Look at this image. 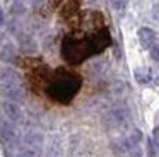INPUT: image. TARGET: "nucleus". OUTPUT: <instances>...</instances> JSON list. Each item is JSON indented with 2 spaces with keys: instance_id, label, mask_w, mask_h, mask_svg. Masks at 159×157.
<instances>
[{
  "instance_id": "4",
  "label": "nucleus",
  "mask_w": 159,
  "mask_h": 157,
  "mask_svg": "<svg viewBox=\"0 0 159 157\" xmlns=\"http://www.w3.org/2000/svg\"><path fill=\"white\" fill-rule=\"evenodd\" d=\"M45 138L38 130H28L21 138V152L28 154L31 157H39L43 154Z\"/></svg>"
},
{
  "instance_id": "10",
  "label": "nucleus",
  "mask_w": 159,
  "mask_h": 157,
  "mask_svg": "<svg viewBox=\"0 0 159 157\" xmlns=\"http://www.w3.org/2000/svg\"><path fill=\"white\" fill-rule=\"evenodd\" d=\"M62 154V143L60 140L57 138H52V142L48 143V150H46V157H60Z\"/></svg>"
},
{
  "instance_id": "9",
  "label": "nucleus",
  "mask_w": 159,
  "mask_h": 157,
  "mask_svg": "<svg viewBox=\"0 0 159 157\" xmlns=\"http://www.w3.org/2000/svg\"><path fill=\"white\" fill-rule=\"evenodd\" d=\"M139 41L144 48H151L152 44H156V33L149 27H140L139 29Z\"/></svg>"
},
{
  "instance_id": "12",
  "label": "nucleus",
  "mask_w": 159,
  "mask_h": 157,
  "mask_svg": "<svg viewBox=\"0 0 159 157\" xmlns=\"http://www.w3.org/2000/svg\"><path fill=\"white\" fill-rule=\"evenodd\" d=\"M145 150H147V157H156V147L152 140H145Z\"/></svg>"
},
{
  "instance_id": "14",
  "label": "nucleus",
  "mask_w": 159,
  "mask_h": 157,
  "mask_svg": "<svg viewBox=\"0 0 159 157\" xmlns=\"http://www.w3.org/2000/svg\"><path fill=\"white\" fill-rule=\"evenodd\" d=\"M151 56H152V60H156V61H159V44H152L151 48Z\"/></svg>"
},
{
  "instance_id": "8",
  "label": "nucleus",
  "mask_w": 159,
  "mask_h": 157,
  "mask_svg": "<svg viewBox=\"0 0 159 157\" xmlns=\"http://www.w3.org/2000/svg\"><path fill=\"white\" fill-rule=\"evenodd\" d=\"M0 84L4 85H11V84H22L19 74L11 67H4L0 68Z\"/></svg>"
},
{
  "instance_id": "7",
  "label": "nucleus",
  "mask_w": 159,
  "mask_h": 157,
  "mask_svg": "<svg viewBox=\"0 0 159 157\" xmlns=\"http://www.w3.org/2000/svg\"><path fill=\"white\" fill-rule=\"evenodd\" d=\"M0 92L5 99L14 102H21L24 99V89H22V84H11V85H4L0 84Z\"/></svg>"
},
{
  "instance_id": "18",
  "label": "nucleus",
  "mask_w": 159,
  "mask_h": 157,
  "mask_svg": "<svg viewBox=\"0 0 159 157\" xmlns=\"http://www.w3.org/2000/svg\"><path fill=\"white\" fill-rule=\"evenodd\" d=\"M26 2H31V3H36V2H39V0H26Z\"/></svg>"
},
{
  "instance_id": "16",
  "label": "nucleus",
  "mask_w": 159,
  "mask_h": 157,
  "mask_svg": "<svg viewBox=\"0 0 159 157\" xmlns=\"http://www.w3.org/2000/svg\"><path fill=\"white\" fill-rule=\"evenodd\" d=\"M154 80H156V84L159 85V68L156 70V74H154Z\"/></svg>"
},
{
  "instance_id": "13",
  "label": "nucleus",
  "mask_w": 159,
  "mask_h": 157,
  "mask_svg": "<svg viewBox=\"0 0 159 157\" xmlns=\"http://www.w3.org/2000/svg\"><path fill=\"white\" fill-rule=\"evenodd\" d=\"M125 157H144V152H142L140 147H135V149L128 150V152L125 154Z\"/></svg>"
},
{
  "instance_id": "15",
  "label": "nucleus",
  "mask_w": 159,
  "mask_h": 157,
  "mask_svg": "<svg viewBox=\"0 0 159 157\" xmlns=\"http://www.w3.org/2000/svg\"><path fill=\"white\" fill-rule=\"evenodd\" d=\"M110 3L113 5V9H121L125 5V0H110Z\"/></svg>"
},
{
  "instance_id": "11",
  "label": "nucleus",
  "mask_w": 159,
  "mask_h": 157,
  "mask_svg": "<svg viewBox=\"0 0 159 157\" xmlns=\"http://www.w3.org/2000/svg\"><path fill=\"white\" fill-rule=\"evenodd\" d=\"M135 78H137L139 84H147L152 78L151 70H149V68H137V70H135Z\"/></svg>"
},
{
  "instance_id": "2",
  "label": "nucleus",
  "mask_w": 159,
  "mask_h": 157,
  "mask_svg": "<svg viewBox=\"0 0 159 157\" xmlns=\"http://www.w3.org/2000/svg\"><path fill=\"white\" fill-rule=\"evenodd\" d=\"M80 89V78L75 74L60 70L48 85V94L58 102H69Z\"/></svg>"
},
{
  "instance_id": "1",
  "label": "nucleus",
  "mask_w": 159,
  "mask_h": 157,
  "mask_svg": "<svg viewBox=\"0 0 159 157\" xmlns=\"http://www.w3.org/2000/svg\"><path fill=\"white\" fill-rule=\"evenodd\" d=\"M108 43H110V34L106 31H99L93 38H87V39H82V41H75L72 38H67L62 44V53L67 61L80 63L91 55L99 53L103 48H106Z\"/></svg>"
},
{
  "instance_id": "17",
  "label": "nucleus",
  "mask_w": 159,
  "mask_h": 157,
  "mask_svg": "<svg viewBox=\"0 0 159 157\" xmlns=\"http://www.w3.org/2000/svg\"><path fill=\"white\" fill-rule=\"evenodd\" d=\"M4 22V14H2V9H0V24Z\"/></svg>"
},
{
  "instance_id": "3",
  "label": "nucleus",
  "mask_w": 159,
  "mask_h": 157,
  "mask_svg": "<svg viewBox=\"0 0 159 157\" xmlns=\"http://www.w3.org/2000/svg\"><path fill=\"white\" fill-rule=\"evenodd\" d=\"M103 125L106 130H125L130 125V109H128V106L123 104V102L113 106L104 114Z\"/></svg>"
},
{
  "instance_id": "5",
  "label": "nucleus",
  "mask_w": 159,
  "mask_h": 157,
  "mask_svg": "<svg viewBox=\"0 0 159 157\" xmlns=\"http://www.w3.org/2000/svg\"><path fill=\"white\" fill-rule=\"evenodd\" d=\"M0 142L7 149H16L17 145H21V137H19L16 125L7 121L5 118L0 119Z\"/></svg>"
},
{
  "instance_id": "6",
  "label": "nucleus",
  "mask_w": 159,
  "mask_h": 157,
  "mask_svg": "<svg viewBox=\"0 0 159 157\" xmlns=\"http://www.w3.org/2000/svg\"><path fill=\"white\" fill-rule=\"evenodd\" d=\"M0 111H2V114H4V118L7 119V121L14 123V125H19V123H22V119H24L21 106L14 101H9V99L0 102Z\"/></svg>"
}]
</instances>
